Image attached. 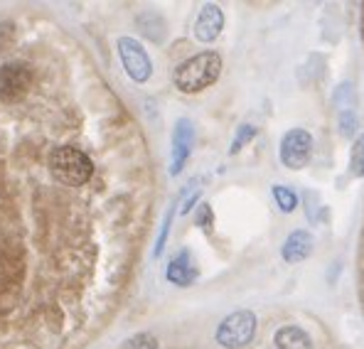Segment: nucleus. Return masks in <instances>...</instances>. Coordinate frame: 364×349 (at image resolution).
<instances>
[{"mask_svg": "<svg viewBox=\"0 0 364 349\" xmlns=\"http://www.w3.org/2000/svg\"><path fill=\"white\" fill-rule=\"evenodd\" d=\"M222 74V57L217 52H200V55L185 59L173 74V82L182 94H197V91L212 87Z\"/></svg>", "mask_w": 364, "mask_h": 349, "instance_id": "obj_1", "label": "nucleus"}, {"mask_svg": "<svg viewBox=\"0 0 364 349\" xmlns=\"http://www.w3.org/2000/svg\"><path fill=\"white\" fill-rule=\"evenodd\" d=\"M50 170L62 185L79 187L84 182H89V177L94 175V163H91V158L84 150L74 146H62L50 153Z\"/></svg>", "mask_w": 364, "mask_h": 349, "instance_id": "obj_2", "label": "nucleus"}, {"mask_svg": "<svg viewBox=\"0 0 364 349\" xmlns=\"http://www.w3.org/2000/svg\"><path fill=\"white\" fill-rule=\"evenodd\" d=\"M256 315L251 310H237V313L227 315L219 322L217 332H214V340L219 347L224 349H242L254 340L256 335Z\"/></svg>", "mask_w": 364, "mask_h": 349, "instance_id": "obj_3", "label": "nucleus"}, {"mask_svg": "<svg viewBox=\"0 0 364 349\" xmlns=\"http://www.w3.org/2000/svg\"><path fill=\"white\" fill-rule=\"evenodd\" d=\"M310 155H313V136L305 128H291L288 133H283L278 158L286 168L303 170L308 165Z\"/></svg>", "mask_w": 364, "mask_h": 349, "instance_id": "obj_4", "label": "nucleus"}, {"mask_svg": "<svg viewBox=\"0 0 364 349\" xmlns=\"http://www.w3.org/2000/svg\"><path fill=\"white\" fill-rule=\"evenodd\" d=\"M119 55H121V62H123V69L126 74L133 79V82L143 84L151 79L153 74V62L148 57V52L143 50V45L133 37H121L119 40Z\"/></svg>", "mask_w": 364, "mask_h": 349, "instance_id": "obj_5", "label": "nucleus"}, {"mask_svg": "<svg viewBox=\"0 0 364 349\" xmlns=\"http://www.w3.org/2000/svg\"><path fill=\"white\" fill-rule=\"evenodd\" d=\"M32 87V69L25 62H8L0 67V99L18 101Z\"/></svg>", "mask_w": 364, "mask_h": 349, "instance_id": "obj_6", "label": "nucleus"}, {"mask_svg": "<svg viewBox=\"0 0 364 349\" xmlns=\"http://www.w3.org/2000/svg\"><path fill=\"white\" fill-rule=\"evenodd\" d=\"M192 143H195L192 121L190 118H180L173 131V163H170V175L182 173V168H185L187 158H190V153H192Z\"/></svg>", "mask_w": 364, "mask_h": 349, "instance_id": "obj_7", "label": "nucleus"}, {"mask_svg": "<svg viewBox=\"0 0 364 349\" xmlns=\"http://www.w3.org/2000/svg\"><path fill=\"white\" fill-rule=\"evenodd\" d=\"M224 28V13L217 3L202 5L200 15L195 20V37L200 42H214Z\"/></svg>", "mask_w": 364, "mask_h": 349, "instance_id": "obj_8", "label": "nucleus"}, {"mask_svg": "<svg viewBox=\"0 0 364 349\" xmlns=\"http://www.w3.org/2000/svg\"><path fill=\"white\" fill-rule=\"evenodd\" d=\"M165 278L178 288H187L197 281V266L192 261L190 251H180L178 256H173V261L168 263V271H165Z\"/></svg>", "mask_w": 364, "mask_h": 349, "instance_id": "obj_9", "label": "nucleus"}, {"mask_svg": "<svg viewBox=\"0 0 364 349\" xmlns=\"http://www.w3.org/2000/svg\"><path fill=\"white\" fill-rule=\"evenodd\" d=\"M315 249V239L310 232H305V229H298V232H293L291 236L286 239V244H283V261L286 263H298V261H305L310 254H313Z\"/></svg>", "mask_w": 364, "mask_h": 349, "instance_id": "obj_10", "label": "nucleus"}, {"mask_svg": "<svg viewBox=\"0 0 364 349\" xmlns=\"http://www.w3.org/2000/svg\"><path fill=\"white\" fill-rule=\"evenodd\" d=\"M273 342H276L278 349H315L313 337L298 325H286L281 330H276Z\"/></svg>", "mask_w": 364, "mask_h": 349, "instance_id": "obj_11", "label": "nucleus"}, {"mask_svg": "<svg viewBox=\"0 0 364 349\" xmlns=\"http://www.w3.org/2000/svg\"><path fill=\"white\" fill-rule=\"evenodd\" d=\"M273 200H276L278 209H281V212H286V214H291L293 209L298 207L296 192L288 190V187H283V185H273Z\"/></svg>", "mask_w": 364, "mask_h": 349, "instance_id": "obj_12", "label": "nucleus"}, {"mask_svg": "<svg viewBox=\"0 0 364 349\" xmlns=\"http://www.w3.org/2000/svg\"><path fill=\"white\" fill-rule=\"evenodd\" d=\"M121 349H158V340L151 332H138V335L128 337L121 345Z\"/></svg>", "mask_w": 364, "mask_h": 349, "instance_id": "obj_13", "label": "nucleus"}, {"mask_svg": "<svg viewBox=\"0 0 364 349\" xmlns=\"http://www.w3.org/2000/svg\"><path fill=\"white\" fill-rule=\"evenodd\" d=\"M350 170L352 175L357 177H364V136H360L352 146V153H350Z\"/></svg>", "mask_w": 364, "mask_h": 349, "instance_id": "obj_14", "label": "nucleus"}, {"mask_svg": "<svg viewBox=\"0 0 364 349\" xmlns=\"http://www.w3.org/2000/svg\"><path fill=\"white\" fill-rule=\"evenodd\" d=\"M173 217H175V204H173V207H170V212L165 214L163 229H160L158 244H155V251H153L155 256H160V254H163V249H165V241H168V234H170V224H173Z\"/></svg>", "mask_w": 364, "mask_h": 349, "instance_id": "obj_15", "label": "nucleus"}, {"mask_svg": "<svg viewBox=\"0 0 364 349\" xmlns=\"http://www.w3.org/2000/svg\"><path fill=\"white\" fill-rule=\"evenodd\" d=\"M254 136H256V128H254V126H242V128H239V131H237V138H234V143H232V153H239L244 143H249Z\"/></svg>", "mask_w": 364, "mask_h": 349, "instance_id": "obj_16", "label": "nucleus"}, {"mask_svg": "<svg viewBox=\"0 0 364 349\" xmlns=\"http://www.w3.org/2000/svg\"><path fill=\"white\" fill-rule=\"evenodd\" d=\"M214 224V212L210 204H200V212H197V227H202L205 232H212Z\"/></svg>", "mask_w": 364, "mask_h": 349, "instance_id": "obj_17", "label": "nucleus"}]
</instances>
